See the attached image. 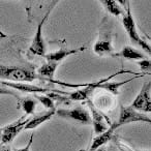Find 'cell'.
Here are the masks:
<instances>
[{
	"label": "cell",
	"instance_id": "484cf974",
	"mask_svg": "<svg viewBox=\"0 0 151 151\" xmlns=\"http://www.w3.org/2000/svg\"><path fill=\"white\" fill-rule=\"evenodd\" d=\"M1 139H2V128H0V142H1Z\"/></svg>",
	"mask_w": 151,
	"mask_h": 151
},
{
	"label": "cell",
	"instance_id": "5b68a950",
	"mask_svg": "<svg viewBox=\"0 0 151 151\" xmlns=\"http://www.w3.org/2000/svg\"><path fill=\"white\" fill-rule=\"evenodd\" d=\"M151 83L147 82L143 84L141 91L136 99L132 101L130 107L140 113H150L151 112V97H150Z\"/></svg>",
	"mask_w": 151,
	"mask_h": 151
},
{
	"label": "cell",
	"instance_id": "ac0fdd59",
	"mask_svg": "<svg viewBox=\"0 0 151 151\" xmlns=\"http://www.w3.org/2000/svg\"><path fill=\"white\" fill-rule=\"evenodd\" d=\"M91 91V89H89L88 87H84L83 89H80V90H77L73 93H69L67 94V99H70V101H82L87 99L88 97L89 92Z\"/></svg>",
	"mask_w": 151,
	"mask_h": 151
},
{
	"label": "cell",
	"instance_id": "ffe728a7",
	"mask_svg": "<svg viewBox=\"0 0 151 151\" xmlns=\"http://www.w3.org/2000/svg\"><path fill=\"white\" fill-rule=\"evenodd\" d=\"M137 63H138L139 67H140V69L143 71V73H150V68H151V63H150V60L149 59H142V60H139L137 61Z\"/></svg>",
	"mask_w": 151,
	"mask_h": 151
},
{
	"label": "cell",
	"instance_id": "e0dca14e",
	"mask_svg": "<svg viewBox=\"0 0 151 151\" xmlns=\"http://www.w3.org/2000/svg\"><path fill=\"white\" fill-rule=\"evenodd\" d=\"M21 109L25 112L26 115H32L36 107V101L32 97H24L21 99Z\"/></svg>",
	"mask_w": 151,
	"mask_h": 151
},
{
	"label": "cell",
	"instance_id": "7c38bea8",
	"mask_svg": "<svg viewBox=\"0 0 151 151\" xmlns=\"http://www.w3.org/2000/svg\"><path fill=\"white\" fill-rule=\"evenodd\" d=\"M116 128H118L116 123H113L105 132H103V134L95 137L92 144H91L90 151H94V150H96V149L101 148V147H104V145H106L112 138H113L114 132H115Z\"/></svg>",
	"mask_w": 151,
	"mask_h": 151
},
{
	"label": "cell",
	"instance_id": "603a6c76",
	"mask_svg": "<svg viewBox=\"0 0 151 151\" xmlns=\"http://www.w3.org/2000/svg\"><path fill=\"white\" fill-rule=\"evenodd\" d=\"M3 38H6V34L3 33V32L0 30V40H3Z\"/></svg>",
	"mask_w": 151,
	"mask_h": 151
},
{
	"label": "cell",
	"instance_id": "7402d4cb",
	"mask_svg": "<svg viewBox=\"0 0 151 151\" xmlns=\"http://www.w3.org/2000/svg\"><path fill=\"white\" fill-rule=\"evenodd\" d=\"M0 95H12V96L18 97V93H16L14 90L7 88H3V87H0Z\"/></svg>",
	"mask_w": 151,
	"mask_h": 151
},
{
	"label": "cell",
	"instance_id": "277c9868",
	"mask_svg": "<svg viewBox=\"0 0 151 151\" xmlns=\"http://www.w3.org/2000/svg\"><path fill=\"white\" fill-rule=\"evenodd\" d=\"M150 117L147 116L146 114L136 111L130 106L126 107V106L121 105L119 118H118L117 122H115V123L117 125V127H119L121 125L134 123V122H148V123H150Z\"/></svg>",
	"mask_w": 151,
	"mask_h": 151
},
{
	"label": "cell",
	"instance_id": "44dd1931",
	"mask_svg": "<svg viewBox=\"0 0 151 151\" xmlns=\"http://www.w3.org/2000/svg\"><path fill=\"white\" fill-rule=\"evenodd\" d=\"M33 137H34V134H32L29 139V141H28V143L25 145V147H23V148H14L13 151H30L31 146H32V143H33Z\"/></svg>",
	"mask_w": 151,
	"mask_h": 151
},
{
	"label": "cell",
	"instance_id": "2e32d148",
	"mask_svg": "<svg viewBox=\"0 0 151 151\" xmlns=\"http://www.w3.org/2000/svg\"><path fill=\"white\" fill-rule=\"evenodd\" d=\"M101 4L104 5L107 12L115 17H119L124 14V9L119 5L118 1L116 0H101Z\"/></svg>",
	"mask_w": 151,
	"mask_h": 151
},
{
	"label": "cell",
	"instance_id": "30bf717a",
	"mask_svg": "<svg viewBox=\"0 0 151 151\" xmlns=\"http://www.w3.org/2000/svg\"><path fill=\"white\" fill-rule=\"evenodd\" d=\"M93 51L99 56H111V55H114V48L111 36L106 35L105 37L99 38L93 46Z\"/></svg>",
	"mask_w": 151,
	"mask_h": 151
},
{
	"label": "cell",
	"instance_id": "7a4b0ae2",
	"mask_svg": "<svg viewBox=\"0 0 151 151\" xmlns=\"http://www.w3.org/2000/svg\"><path fill=\"white\" fill-rule=\"evenodd\" d=\"M122 5L124 9V14L122 15V25H123L124 29H125L127 35L129 36L130 40H132L134 44H136L137 46L141 47L143 50L146 51L148 54H150V46L146 42V40H144L138 33V30H137L136 22L132 17V9L128 4L127 1H121Z\"/></svg>",
	"mask_w": 151,
	"mask_h": 151
},
{
	"label": "cell",
	"instance_id": "d4e9b609",
	"mask_svg": "<svg viewBox=\"0 0 151 151\" xmlns=\"http://www.w3.org/2000/svg\"><path fill=\"white\" fill-rule=\"evenodd\" d=\"M94 151H106V149L104 148V147H101V148L96 149V150H94Z\"/></svg>",
	"mask_w": 151,
	"mask_h": 151
},
{
	"label": "cell",
	"instance_id": "6da1fadb",
	"mask_svg": "<svg viewBox=\"0 0 151 151\" xmlns=\"http://www.w3.org/2000/svg\"><path fill=\"white\" fill-rule=\"evenodd\" d=\"M0 78L9 80L15 83H29L34 80H42L32 69L20 66H6L0 65Z\"/></svg>",
	"mask_w": 151,
	"mask_h": 151
},
{
	"label": "cell",
	"instance_id": "52a82bcc",
	"mask_svg": "<svg viewBox=\"0 0 151 151\" xmlns=\"http://www.w3.org/2000/svg\"><path fill=\"white\" fill-rule=\"evenodd\" d=\"M29 119L25 120V116H23L22 118H20L19 120L15 121L14 123L9 124L5 127L2 128V139H1V142L3 144H9L12 143L15 138L22 132L24 130V126L28 122Z\"/></svg>",
	"mask_w": 151,
	"mask_h": 151
},
{
	"label": "cell",
	"instance_id": "4fadbf2b",
	"mask_svg": "<svg viewBox=\"0 0 151 151\" xmlns=\"http://www.w3.org/2000/svg\"><path fill=\"white\" fill-rule=\"evenodd\" d=\"M56 114V110H49V111L45 112V113L40 114L38 116H34L33 118L28 120V122L25 124L24 126V130H28V129H34V128L38 127L40 125H42V123L49 121L53 116Z\"/></svg>",
	"mask_w": 151,
	"mask_h": 151
},
{
	"label": "cell",
	"instance_id": "8992f818",
	"mask_svg": "<svg viewBox=\"0 0 151 151\" xmlns=\"http://www.w3.org/2000/svg\"><path fill=\"white\" fill-rule=\"evenodd\" d=\"M56 114L58 116L68 120H73L76 122H79L81 124L89 125L92 123L91 121V116L87 110H85L82 107L73 108V109H59L56 110Z\"/></svg>",
	"mask_w": 151,
	"mask_h": 151
},
{
	"label": "cell",
	"instance_id": "9a60e30c",
	"mask_svg": "<svg viewBox=\"0 0 151 151\" xmlns=\"http://www.w3.org/2000/svg\"><path fill=\"white\" fill-rule=\"evenodd\" d=\"M115 56L122 57V58L128 59V60H136V61L142 60V59L146 58L145 55L143 54L141 51H139L138 49H134L129 46L123 47V49H122L119 53H117Z\"/></svg>",
	"mask_w": 151,
	"mask_h": 151
},
{
	"label": "cell",
	"instance_id": "d6986e66",
	"mask_svg": "<svg viewBox=\"0 0 151 151\" xmlns=\"http://www.w3.org/2000/svg\"><path fill=\"white\" fill-rule=\"evenodd\" d=\"M36 99L44 106L45 108L49 110H53L55 109V103L54 99L50 96V95H40V94H36Z\"/></svg>",
	"mask_w": 151,
	"mask_h": 151
},
{
	"label": "cell",
	"instance_id": "9c48e42d",
	"mask_svg": "<svg viewBox=\"0 0 151 151\" xmlns=\"http://www.w3.org/2000/svg\"><path fill=\"white\" fill-rule=\"evenodd\" d=\"M85 50H86V47H80L78 49H71V50H68V49H60V50H57L55 52L46 54L45 55V58L49 62H54L59 64L61 61L64 60L65 58H67L70 55L78 54V53H81Z\"/></svg>",
	"mask_w": 151,
	"mask_h": 151
},
{
	"label": "cell",
	"instance_id": "5bb4252c",
	"mask_svg": "<svg viewBox=\"0 0 151 151\" xmlns=\"http://www.w3.org/2000/svg\"><path fill=\"white\" fill-rule=\"evenodd\" d=\"M58 63H54V62H49L47 61L46 63L42 65L40 67H38L37 69V75L40 76L42 79L45 80H49L52 82L53 78H54L55 71H56L57 67H58Z\"/></svg>",
	"mask_w": 151,
	"mask_h": 151
},
{
	"label": "cell",
	"instance_id": "3957f363",
	"mask_svg": "<svg viewBox=\"0 0 151 151\" xmlns=\"http://www.w3.org/2000/svg\"><path fill=\"white\" fill-rule=\"evenodd\" d=\"M57 3H58V1H53V2L51 3L48 11H47L46 15L42 17V19L40 20V22L38 23L37 28H36L35 35H34L31 45H30V47H29V52L31 53V54L37 55V56H42V57H45V55L47 54V46L44 40V35H42V27H44L45 22L49 19V16H50L52 9H54V6Z\"/></svg>",
	"mask_w": 151,
	"mask_h": 151
},
{
	"label": "cell",
	"instance_id": "4316f807",
	"mask_svg": "<svg viewBox=\"0 0 151 151\" xmlns=\"http://www.w3.org/2000/svg\"><path fill=\"white\" fill-rule=\"evenodd\" d=\"M139 151H150V150H139Z\"/></svg>",
	"mask_w": 151,
	"mask_h": 151
},
{
	"label": "cell",
	"instance_id": "8fae6325",
	"mask_svg": "<svg viewBox=\"0 0 151 151\" xmlns=\"http://www.w3.org/2000/svg\"><path fill=\"white\" fill-rule=\"evenodd\" d=\"M90 116H91V121H92L93 127H94V132L96 136L105 132L108 129V126L105 122V118L104 116L95 109L92 106V104H90Z\"/></svg>",
	"mask_w": 151,
	"mask_h": 151
},
{
	"label": "cell",
	"instance_id": "cb8c5ba5",
	"mask_svg": "<svg viewBox=\"0 0 151 151\" xmlns=\"http://www.w3.org/2000/svg\"><path fill=\"white\" fill-rule=\"evenodd\" d=\"M0 151H12L11 148H9V147H4V148H2Z\"/></svg>",
	"mask_w": 151,
	"mask_h": 151
},
{
	"label": "cell",
	"instance_id": "ba28073f",
	"mask_svg": "<svg viewBox=\"0 0 151 151\" xmlns=\"http://www.w3.org/2000/svg\"><path fill=\"white\" fill-rule=\"evenodd\" d=\"M0 84L4 85V86L11 87V88L17 89V90H21L23 92H30V93H46L49 92V91H54L51 90L49 88H42V87H37V86H33V85H29L27 83H15V82H6V81H0ZM55 92L58 93H62V94H67V93H64L63 91H59L56 90Z\"/></svg>",
	"mask_w": 151,
	"mask_h": 151
}]
</instances>
